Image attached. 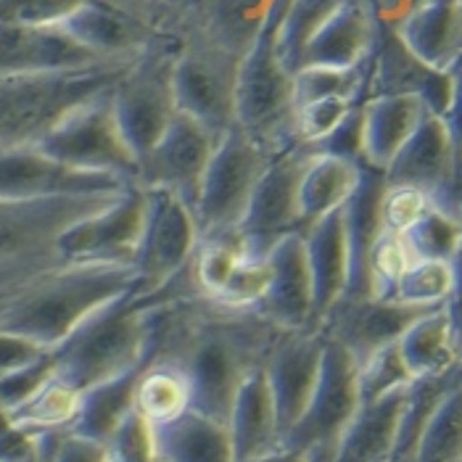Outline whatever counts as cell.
Segmentation results:
<instances>
[{
  "label": "cell",
  "instance_id": "cell-47",
  "mask_svg": "<svg viewBox=\"0 0 462 462\" xmlns=\"http://www.w3.org/2000/svg\"><path fill=\"white\" fill-rule=\"evenodd\" d=\"M452 267H455V299H462V246L457 251V256L452 259ZM452 299V301H455Z\"/></svg>",
  "mask_w": 462,
  "mask_h": 462
},
{
  "label": "cell",
  "instance_id": "cell-28",
  "mask_svg": "<svg viewBox=\"0 0 462 462\" xmlns=\"http://www.w3.org/2000/svg\"><path fill=\"white\" fill-rule=\"evenodd\" d=\"M143 230H145V199L130 196L96 214L93 219L77 222L61 236V249L74 256H119L141 251Z\"/></svg>",
  "mask_w": 462,
  "mask_h": 462
},
{
  "label": "cell",
  "instance_id": "cell-30",
  "mask_svg": "<svg viewBox=\"0 0 462 462\" xmlns=\"http://www.w3.org/2000/svg\"><path fill=\"white\" fill-rule=\"evenodd\" d=\"M399 352L412 381L457 370L462 365V352L457 346L449 304L436 307L412 322L399 338Z\"/></svg>",
  "mask_w": 462,
  "mask_h": 462
},
{
  "label": "cell",
  "instance_id": "cell-12",
  "mask_svg": "<svg viewBox=\"0 0 462 462\" xmlns=\"http://www.w3.org/2000/svg\"><path fill=\"white\" fill-rule=\"evenodd\" d=\"M322 349H325V333L320 328L293 330V333H283L270 359L264 362L270 392L275 402V415H278L281 447L288 433L301 420L312 399L320 373Z\"/></svg>",
  "mask_w": 462,
  "mask_h": 462
},
{
  "label": "cell",
  "instance_id": "cell-5",
  "mask_svg": "<svg viewBox=\"0 0 462 462\" xmlns=\"http://www.w3.org/2000/svg\"><path fill=\"white\" fill-rule=\"evenodd\" d=\"M145 333L148 328L141 312H111L74 338L69 352L53 365V378L79 393L114 381L138 367Z\"/></svg>",
  "mask_w": 462,
  "mask_h": 462
},
{
  "label": "cell",
  "instance_id": "cell-36",
  "mask_svg": "<svg viewBox=\"0 0 462 462\" xmlns=\"http://www.w3.org/2000/svg\"><path fill=\"white\" fill-rule=\"evenodd\" d=\"M415 259H447L452 262L462 246V217L447 207H433L423 219L404 233Z\"/></svg>",
  "mask_w": 462,
  "mask_h": 462
},
{
  "label": "cell",
  "instance_id": "cell-20",
  "mask_svg": "<svg viewBox=\"0 0 462 462\" xmlns=\"http://www.w3.org/2000/svg\"><path fill=\"white\" fill-rule=\"evenodd\" d=\"M375 0H344L304 48L299 69H352L365 64L375 42Z\"/></svg>",
  "mask_w": 462,
  "mask_h": 462
},
{
  "label": "cell",
  "instance_id": "cell-19",
  "mask_svg": "<svg viewBox=\"0 0 462 462\" xmlns=\"http://www.w3.org/2000/svg\"><path fill=\"white\" fill-rule=\"evenodd\" d=\"M457 159V143L444 116L428 111L418 130L386 167L389 185H415L441 201L449 190Z\"/></svg>",
  "mask_w": 462,
  "mask_h": 462
},
{
  "label": "cell",
  "instance_id": "cell-49",
  "mask_svg": "<svg viewBox=\"0 0 462 462\" xmlns=\"http://www.w3.org/2000/svg\"><path fill=\"white\" fill-rule=\"evenodd\" d=\"M0 457H8V455H5V449H3V452H0Z\"/></svg>",
  "mask_w": 462,
  "mask_h": 462
},
{
  "label": "cell",
  "instance_id": "cell-15",
  "mask_svg": "<svg viewBox=\"0 0 462 462\" xmlns=\"http://www.w3.org/2000/svg\"><path fill=\"white\" fill-rule=\"evenodd\" d=\"M217 145V135L207 130L199 119L185 111H175L170 127L162 141L153 145L148 159L143 162L148 178L159 188H170L180 193L193 209L199 201L201 180L209 167V159Z\"/></svg>",
  "mask_w": 462,
  "mask_h": 462
},
{
  "label": "cell",
  "instance_id": "cell-38",
  "mask_svg": "<svg viewBox=\"0 0 462 462\" xmlns=\"http://www.w3.org/2000/svg\"><path fill=\"white\" fill-rule=\"evenodd\" d=\"M367 64V61H365ZM365 64L352 69H330V67H307L293 74L296 82V108L320 98H349L355 101L362 82Z\"/></svg>",
  "mask_w": 462,
  "mask_h": 462
},
{
  "label": "cell",
  "instance_id": "cell-44",
  "mask_svg": "<svg viewBox=\"0 0 462 462\" xmlns=\"http://www.w3.org/2000/svg\"><path fill=\"white\" fill-rule=\"evenodd\" d=\"M32 233H35L32 219L19 217V214L0 212V254L27 246L32 241Z\"/></svg>",
  "mask_w": 462,
  "mask_h": 462
},
{
  "label": "cell",
  "instance_id": "cell-13",
  "mask_svg": "<svg viewBox=\"0 0 462 462\" xmlns=\"http://www.w3.org/2000/svg\"><path fill=\"white\" fill-rule=\"evenodd\" d=\"M259 315L283 333L318 328L315 285L304 230L288 233L270 249V283L256 304Z\"/></svg>",
  "mask_w": 462,
  "mask_h": 462
},
{
  "label": "cell",
  "instance_id": "cell-8",
  "mask_svg": "<svg viewBox=\"0 0 462 462\" xmlns=\"http://www.w3.org/2000/svg\"><path fill=\"white\" fill-rule=\"evenodd\" d=\"M37 151L82 172L114 175L138 167L135 153L119 133L114 106H77L42 135Z\"/></svg>",
  "mask_w": 462,
  "mask_h": 462
},
{
  "label": "cell",
  "instance_id": "cell-46",
  "mask_svg": "<svg viewBox=\"0 0 462 462\" xmlns=\"http://www.w3.org/2000/svg\"><path fill=\"white\" fill-rule=\"evenodd\" d=\"M449 312H452V322H455V336H457V346L462 352V299L449 301Z\"/></svg>",
  "mask_w": 462,
  "mask_h": 462
},
{
  "label": "cell",
  "instance_id": "cell-4",
  "mask_svg": "<svg viewBox=\"0 0 462 462\" xmlns=\"http://www.w3.org/2000/svg\"><path fill=\"white\" fill-rule=\"evenodd\" d=\"M241 56L207 35H196L172 61V96L178 111L199 119L214 135L236 127V85Z\"/></svg>",
  "mask_w": 462,
  "mask_h": 462
},
{
  "label": "cell",
  "instance_id": "cell-26",
  "mask_svg": "<svg viewBox=\"0 0 462 462\" xmlns=\"http://www.w3.org/2000/svg\"><path fill=\"white\" fill-rule=\"evenodd\" d=\"M428 114L420 96H375L362 106V162L386 172Z\"/></svg>",
  "mask_w": 462,
  "mask_h": 462
},
{
  "label": "cell",
  "instance_id": "cell-18",
  "mask_svg": "<svg viewBox=\"0 0 462 462\" xmlns=\"http://www.w3.org/2000/svg\"><path fill=\"white\" fill-rule=\"evenodd\" d=\"M251 367L256 365L246 359V352L238 341L225 333L204 336L188 356V365L182 367L190 381L193 410L227 423L236 393Z\"/></svg>",
  "mask_w": 462,
  "mask_h": 462
},
{
  "label": "cell",
  "instance_id": "cell-32",
  "mask_svg": "<svg viewBox=\"0 0 462 462\" xmlns=\"http://www.w3.org/2000/svg\"><path fill=\"white\" fill-rule=\"evenodd\" d=\"M141 373L138 367L106 381L101 386H93L90 392H85L79 412H77V433L104 441L114 436V430L125 423V418L135 410V389H138Z\"/></svg>",
  "mask_w": 462,
  "mask_h": 462
},
{
  "label": "cell",
  "instance_id": "cell-41",
  "mask_svg": "<svg viewBox=\"0 0 462 462\" xmlns=\"http://www.w3.org/2000/svg\"><path fill=\"white\" fill-rule=\"evenodd\" d=\"M433 207V199L430 193L415 188V185H389L386 193H383V230H392V233H407L412 230L423 214Z\"/></svg>",
  "mask_w": 462,
  "mask_h": 462
},
{
  "label": "cell",
  "instance_id": "cell-7",
  "mask_svg": "<svg viewBox=\"0 0 462 462\" xmlns=\"http://www.w3.org/2000/svg\"><path fill=\"white\" fill-rule=\"evenodd\" d=\"M122 288H125L122 273L88 275L82 281L51 288L30 299L24 307H19L5 320L3 330L22 336L42 349L61 344L93 310H98L104 301H111Z\"/></svg>",
  "mask_w": 462,
  "mask_h": 462
},
{
  "label": "cell",
  "instance_id": "cell-16",
  "mask_svg": "<svg viewBox=\"0 0 462 462\" xmlns=\"http://www.w3.org/2000/svg\"><path fill=\"white\" fill-rule=\"evenodd\" d=\"M98 53L59 24H14L0 27V74H48V71L93 69Z\"/></svg>",
  "mask_w": 462,
  "mask_h": 462
},
{
  "label": "cell",
  "instance_id": "cell-6",
  "mask_svg": "<svg viewBox=\"0 0 462 462\" xmlns=\"http://www.w3.org/2000/svg\"><path fill=\"white\" fill-rule=\"evenodd\" d=\"M359 410V362L336 338L325 336L320 373L312 399L283 447L299 452H333Z\"/></svg>",
  "mask_w": 462,
  "mask_h": 462
},
{
  "label": "cell",
  "instance_id": "cell-14",
  "mask_svg": "<svg viewBox=\"0 0 462 462\" xmlns=\"http://www.w3.org/2000/svg\"><path fill=\"white\" fill-rule=\"evenodd\" d=\"M430 310L436 307H412L378 296L349 299V301H338L330 310V315L320 322V330L325 336L341 341L362 365L375 352L396 344L404 336V330Z\"/></svg>",
  "mask_w": 462,
  "mask_h": 462
},
{
  "label": "cell",
  "instance_id": "cell-1",
  "mask_svg": "<svg viewBox=\"0 0 462 462\" xmlns=\"http://www.w3.org/2000/svg\"><path fill=\"white\" fill-rule=\"evenodd\" d=\"M236 127L281 156L299 145L296 138V82L275 51V27L264 24L238 69L236 85Z\"/></svg>",
  "mask_w": 462,
  "mask_h": 462
},
{
  "label": "cell",
  "instance_id": "cell-42",
  "mask_svg": "<svg viewBox=\"0 0 462 462\" xmlns=\"http://www.w3.org/2000/svg\"><path fill=\"white\" fill-rule=\"evenodd\" d=\"M42 346H37L32 341L22 338V336H14V333H5L0 330V381L16 370H24L30 365H35L42 359Z\"/></svg>",
  "mask_w": 462,
  "mask_h": 462
},
{
  "label": "cell",
  "instance_id": "cell-22",
  "mask_svg": "<svg viewBox=\"0 0 462 462\" xmlns=\"http://www.w3.org/2000/svg\"><path fill=\"white\" fill-rule=\"evenodd\" d=\"M304 244L315 285V322L320 328L349 285V238L344 207L307 225Z\"/></svg>",
  "mask_w": 462,
  "mask_h": 462
},
{
  "label": "cell",
  "instance_id": "cell-29",
  "mask_svg": "<svg viewBox=\"0 0 462 462\" xmlns=\"http://www.w3.org/2000/svg\"><path fill=\"white\" fill-rule=\"evenodd\" d=\"M156 462H236L227 423L188 410L170 423L153 426Z\"/></svg>",
  "mask_w": 462,
  "mask_h": 462
},
{
  "label": "cell",
  "instance_id": "cell-39",
  "mask_svg": "<svg viewBox=\"0 0 462 462\" xmlns=\"http://www.w3.org/2000/svg\"><path fill=\"white\" fill-rule=\"evenodd\" d=\"M407 383H412V375L402 359L399 341H396L359 365V404L378 399L393 389H402Z\"/></svg>",
  "mask_w": 462,
  "mask_h": 462
},
{
  "label": "cell",
  "instance_id": "cell-23",
  "mask_svg": "<svg viewBox=\"0 0 462 462\" xmlns=\"http://www.w3.org/2000/svg\"><path fill=\"white\" fill-rule=\"evenodd\" d=\"M410 383L362 402L349 426L336 441L333 462H393Z\"/></svg>",
  "mask_w": 462,
  "mask_h": 462
},
{
  "label": "cell",
  "instance_id": "cell-17",
  "mask_svg": "<svg viewBox=\"0 0 462 462\" xmlns=\"http://www.w3.org/2000/svg\"><path fill=\"white\" fill-rule=\"evenodd\" d=\"M175 111L178 106L172 96V64L148 67L127 82L119 101L114 104V116L138 164H143L153 145L162 141Z\"/></svg>",
  "mask_w": 462,
  "mask_h": 462
},
{
  "label": "cell",
  "instance_id": "cell-9",
  "mask_svg": "<svg viewBox=\"0 0 462 462\" xmlns=\"http://www.w3.org/2000/svg\"><path fill=\"white\" fill-rule=\"evenodd\" d=\"M310 159L312 148L299 143L281 156H273L267 164L264 175L254 188L249 209L238 225V233L254 249L270 251L283 236L304 230L299 190Z\"/></svg>",
  "mask_w": 462,
  "mask_h": 462
},
{
  "label": "cell",
  "instance_id": "cell-35",
  "mask_svg": "<svg viewBox=\"0 0 462 462\" xmlns=\"http://www.w3.org/2000/svg\"><path fill=\"white\" fill-rule=\"evenodd\" d=\"M455 267L447 259H415L393 285V301L412 307H441L455 299Z\"/></svg>",
  "mask_w": 462,
  "mask_h": 462
},
{
  "label": "cell",
  "instance_id": "cell-24",
  "mask_svg": "<svg viewBox=\"0 0 462 462\" xmlns=\"http://www.w3.org/2000/svg\"><path fill=\"white\" fill-rule=\"evenodd\" d=\"M227 430H230L236 462L281 449L278 415H275V402H273L264 365H256L246 373L227 418Z\"/></svg>",
  "mask_w": 462,
  "mask_h": 462
},
{
  "label": "cell",
  "instance_id": "cell-45",
  "mask_svg": "<svg viewBox=\"0 0 462 462\" xmlns=\"http://www.w3.org/2000/svg\"><path fill=\"white\" fill-rule=\"evenodd\" d=\"M325 455H333V452H299V449H273L267 455H259V457H251L244 462H320Z\"/></svg>",
  "mask_w": 462,
  "mask_h": 462
},
{
  "label": "cell",
  "instance_id": "cell-31",
  "mask_svg": "<svg viewBox=\"0 0 462 462\" xmlns=\"http://www.w3.org/2000/svg\"><path fill=\"white\" fill-rule=\"evenodd\" d=\"M359 178H362V164L356 159L312 151V159L304 170L301 190H299L304 227L325 214L341 209L352 199Z\"/></svg>",
  "mask_w": 462,
  "mask_h": 462
},
{
  "label": "cell",
  "instance_id": "cell-2",
  "mask_svg": "<svg viewBox=\"0 0 462 462\" xmlns=\"http://www.w3.org/2000/svg\"><path fill=\"white\" fill-rule=\"evenodd\" d=\"M111 77L98 69L0 74V138L48 133L74 108L98 96Z\"/></svg>",
  "mask_w": 462,
  "mask_h": 462
},
{
  "label": "cell",
  "instance_id": "cell-25",
  "mask_svg": "<svg viewBox=\"0 0 462 462\" xmlns=\"http://www.w3.org/2000/svg\"><path fill=\"white\" fill-rule=\"evenodd\" d=\"M402 42L436 71H449L462 56V3L426 0L410 8L399 27Z\"/></svg>",
  "mask_w": 462,
  "mask_h": 462
},
{
  "label": "cell",
  "instance_id": "cell-40",
  "mask_svg": "<svg viewBox=\"0 0 462 462\" xmlns=\"http://www.w3.org/2000/svg\"><path fill=\"white\" fill-rule=\"evenodd\" d=\"M355 108L349 98H320L296 108V138L301 145H318L325 141Z\"/></svg>",
  "mask_w": 462,
  "mask_h": 462
},
{
  "label": "cell",
  "instance_id": "cell-27",
  "mask_svg": "<svg viewBox=\"0 0 462 462\" xmlns=\"http://www.w3.org/2000/svg\"><path fill=\"white\" fill-rule=\"evenodd\" d=\"M74 40L93 53H127L148 40V24L133 8L116 0H82L69 16L59 22Z\"/></svg>",
  "mask_w": 462,
  "mask_h": 462
},
{
  "label": "cell",
  "instance_id": "cell-34",
  "mask_svg": "<svg viewBox=\"0 0 462 462\" xmlns=\"http://www.w3.org/2000/svg\"><path fill=\"white\" fill-rule=\"evenodd\" d=\"M190 407L193 392L182 367H156L143 373L135 389V410L151 426L170 423Z\"/></svg>",
  "mask_w": 462,
  "mask_h": 462
},
{
  "label": "cell",
  "instance_id": "cell-43",
  "mask_svg": "<svg viewBox=\"0 0 462 462\" xmlns=\"http://www.w3.org/2000/svg\"><path fill=\"white\" fill-rule=\"evenodd\" d=\"M53 462H111V457H108V447L104 441L74 433L59 447Z\"/></svg>",
  "mask_w": 462,
  "mask_h": 462
},
{
  "label": "cell",
  "instance_id": "cell-21",
  "mask_svg": "<svg viewBox=\"0 0 462 462\" xmlns=\"http://www.w3.org/2000/svg\"><path fill=\"white\" fill-rule=\"evenodd\" d=\"M114 188V175L82 172L42 151L0 156V199H30L51 193H101Z\"/></svg>",
  "mask_w": 462,
  "mask_h": 462
},
{
  "label": "cell",
  "instance_id": "cell-11",
  "mask_svg": "<svg viewBox=\"0 0 462 462\" xmlns=\"http://www.w3.org/2000/svg\"><path fill=\"white\" fill-rule=\"evenodd\" d=\"M199 238L201 227L196 209L175 190L153 185L145 199V230L138 251L143 273L153 281L175 275L190 256H196Z\"/></svg>",
  "mask_w": 462,
  "mask_h": 462
},
{
  "label": "cell",
  "instance_id": "cell-33",
  "mask_svg": "<svg viewBox=\"0 0 462 462\" xmlns=\"http://www.w3.org/2000/svg\"><path fill=\"white\" fill-rule=\"evenodd\" d=\"M410 462H462V373L430 412Z\"/></svg>",
  "mask_w": 462,
  "mask_h": 462
},
{
  "label": "cell",
  "instance_id": "cell-48",
  "mask_svg": "<svg viewBox=\"0 0 462 462\" xmlns=\"http://www.w3.org/2000/svg\"><path fill=\"white\" fill-rule=\"evenodd\" d=\"M11 462H37V460L30 455V452H27V449H24V452H19V455H16Z\"/></svg>",
  "mask_w": 462,
  "mask_h": 462
},
{
  "label": "cell",
  "instance_id": "cell-3",
  "mask_svg": "<svg viewBox=\"0 0 462 462\" xmlns=\"http://www.w3.org/2000/svg\"><path fill=\"white\" fill-rule=\"evenodd\" d=\"M270 162L273 156L246 138L238 127L217 138L196 201V219L201 227V238L238 230L244 214L249 209L254 188Z\"/></svg>",
  "mask_w": 462,
  "mask_h": 462
},
{
  "label": "cell",
  "instance_id": "cell-37",
  "mask_svg": "<svg viewBox=\"0 0 462 462\" xmlns=\"http://www.w3.org/2000/svg\"><path fill=\"white\" fill-rule=\"evenodd\" d=\"M79 404H82V393L51 375V381L42 383L24 404H19L14 415L19 426L51 428L74 420L79 412Z\"/></svg>",
  "mask_w": 462,
  "mask_h": 462
},
{
  "label": "cell",
  "instance_id": "cell-10",
  "mask_svg": "<svg viewBox=\"0 0 462 462\" xmlns=\"http://www.w3.org/2000/svg\"><path fill=\"white\" fill-rule=\"evenodd\" d=\"M196 278L219 304L256 307L270 283V251L254 249L238 230L204 236L196 249Z\"/></svg>",
  "mask_w": 462,
  "mask_h": 462
}]
</instances>
